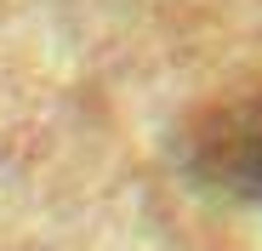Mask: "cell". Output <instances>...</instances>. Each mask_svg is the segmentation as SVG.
<instances>
[{
  "label": "cell",
  "mask_w": 262,
  "mask_h": 251,
  "mask_svg": "<svg viewBox=\"0 0 262 251\" xmlns=\"http://www.w3.org/2000/svg\"><path fill=\"white\" fill-rule=\"evenodd\" d=\"M183 154L205 183L234 194H262V80L194 109Z\"/></svg>",
  "instance_id": "obj_1"
}]
</instances>
